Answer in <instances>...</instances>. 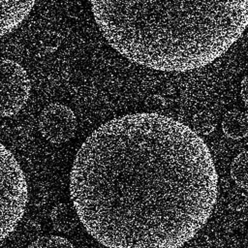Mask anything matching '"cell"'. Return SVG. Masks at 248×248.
<instances>
[{
	"label": "cell",
	"mask_w": 248,
	"mask_h": 248,
	"mask_svg": "<svg viewBox=\"0 0 248 248\" xmlns=\"http://www.w3.org/2000/svg\"><path fill=\"white\" fill-rule=\"evenodd\" d=\"M79 222L110 248H176L206 224L218 174L205 141L158 112L114 117L82 142L70 171Z\"/></svg>",
	"instance_id": "1"
},
{
	"label": "cell",
	"mask_w": 248,
	"mask_h": 248,
	"mask_svg": "<svg viewBox=\"0 0 248 248\" xmlns=\"http://www.w3.org/2000/svg\"><path fill=\"white\" fill-rule=\"evenodd\" d=\"M90 5L115 51L161 72L211 64L248 27V0H90Z\"/></svg>",
	"instance_id": "2"
},
{
	"label": "cell",
	"mask_w": 248,
	"mask_h": 248,
	"mask_svg": "<svg viewBox=\"0 0 248 248\" xmlns=\"http://www.w3.org/2000/svg\"><path fill=\"white\" fill-rule=\"evenodd\" d=\"M28 202L24 172L10 149L0 142V241L21 221Z\"/></svg>",
	"instance_id": "3"
},
{
	"label": "cell",
	"mask_w": 248,
	"mask_h": 248,
	"mask_svg": "<svg viewBox=\"0 0 248 248\" xmlns=\"http://www.w3.org/2000/svg\"><path fill=\"white\" fill-rule=\"evenodd\" d=\"M30 92L31 81L23 66L13 59L0 57V118L19 112Z\"/></svg>",
	"instance_id": "4"
},
{
	"label": "cell",
	"mask_w": 248,
	"mask_h": 248,
	"mask_svg": "<svg viewBox=\"0 0 248 248\" xmlns=\"http://www.w3.org/2000/svg\"><path fill=\"white\" fill-rule=\"evenodd\" d=\"M77 126V117L72 108L58 102L46 105L38 119L41 135L54 144L71 140L76 134Z\"/></svg>",
	"instance_id": "5"
},
{
	"label": "cell",
	"mask_w": 248,
	"mask_h": 248,
	"mask_svg": "<svg viewBox=\"0 0 248 248\" xmlns=\"http://www.w3.org/2000/svg\"><path fill=\"white\" fill-rule=\"evenodd\" d=\"M37 0H0V39L14 32L28 17Z\"/></svg>",
	"instance_id": "6"
},
{
	"label": "cell",
	"mask_w": 248,
	"mask_h": 248,
	"mask_svg": "<svg viewBox=\"0 0 248 248\" xmlns=\"http://www.w3.org/2000/svg\"><path fill=\"white\" fill-rule=\"evenodd\" d=\"M222 131L231 139L239 140L248 136V114L240 110L228 111L222 120Z\"/></svg>",
	"instance_id": "7"
},
{
	"label": "cell",
	"mask_w": 248,
	"mask_h": 248,
	"mask_svg": "<svg viewBox=\"0 0 248 248\" xmlns=\"http://www.w3.org/2000/svg\"><path fill=\"white\" fill-rule=\"evenodd\" d=\"M50 221L55 231L62 233L72 232L79 221L73 204L66 202L56 204L50 211Z\"/></svg>",
	"instance_id": "8"
},
{
	"label": "cell",
	"mask_w": 248,
	"mask_h": 248,
	"mask_svg": "<svg viewBox=\"0 0 248 248\" xmlns=\"http://www.w3.org/2000/svg\"><path fill=\"white\" fill-rule=\"evenodd\" d=\"M231 176L238 187L248 191V149L241 151L233 158Z\"/></svg>",
	"instance_id": "9"
},
{
	"label": "cell",
	"mask_w": 248,
	"mask_h": 248,
	"mask_svg": "<svg viewBox=\"0 0 248 248\" xmlns=\"http://www.w3.org/2000/svg\"><path fill=\"white\" fill-rule=\"evenodd\" d=\"M193 130L199 134L207 136L210 135L216 128V119L214 115L209 111H200L193 116L192 119Z\"/></svg>",
	"instance_id": "10"
},
{
	"label": "cell",
	"mask_w": 248,
	"mask_h": 248,
	"mask_svg": "<svg viewBox=\"0 0 248 248\" xmlns=\"http://www.w3.org/2000/svg\"><path fill=\"white\" fill-rule=\"evenodd\" d=\"M74 247V244L67 239L66 237L60 235H43L31 243L28 244V247Z\"/></svg>",
	"instance_id": "11"
},
{
	"label": "cell",
	"mask_w": 248,
	"mask_h": 248,
	"mask_svg": "<svg viewBox=\"0 0 248 248\" xmlns=\"http://www.w3.org/2000/svg\"><path fill=\"white\" fill-rule=\"evenodd\" d=\"M248 202V198L245 194L236 192L231 195L229 198V207L233 211H241L243 210Z\"/></svg>",
	"instance_id": "12"
},
{
	"label": "cell",
	"mask_w": 248,
	"mask_h": 248,
	"mask_svg": "<svg viewBox=\"0 0 248 248\" xmlns=\"http://www.w3.org/2000/svg\"><path fill=\"white\" fill-rule=\"evenodd\" d=\"M144 105L152 112H157L158 110H162L165 108L166 102H165V99L161 95L153 94V95L148 96L145 99Z\"/></svg>",
	"instance_id": "13"
},
{
	"label": "cell",
	"mask_w": 248,
	"mask_h": 248,
	"mask_svg": "<svg viewBox=\"0 0 248 248\" xmlns=\"http://www.w3.org/2000/svg\"><path fill=\"white\" fill-rule=\"evenodd\" d=\"M240 95L245 107L248 108V73L244 76V78L241 80Z\"/></svg>",
	"instance_id": "14"
}]
</instances>
